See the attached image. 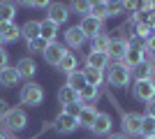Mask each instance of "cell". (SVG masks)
<instances>
[{
	"mask_svg": "<svg viewBox=\"0 0 155 139\" xmlns=\"http://www.w3.org/2000/svg\"><path fill=\"white\" fill-rule=\"evenodd\" d=\"M2 125L7 127V130H12V132H19V130H23V127L28 125V116L23 109H9V114L5 116V121H2Z\"/></svg>",
	"mask_w": 155,
	"mask_h": 139,
	"instance_id": "cell-3",
	"label": "cell"
},
{
	"mask_svg": "<svg viewBox=\"0 0 155 139\" xmlns=\"http://www.w3.org/2000/svg\"><path fill=\"white\" fill-rule=\"evenodd\" d=\"M81 109H84V104H81V102H77V104H70V107H65V114H67V116H72V118H79Z\"/></svg>",
	"mask_w": 155,
	"mask_h": 139,
	"instance_id": "cell-35",
	"label": "cell"
},
{
	"mask_svg": "<svg viewBox=\"0 0 155 139\" xmlns=\"http://www.w3.org/2000/svg\"><path fill=\"white\" fill-rule=\"evenodd\" d=\"M44 100V91H42V86L39 84H32V81H28L26 86L21 88V102L28 107H37L39 102Z\"/></svg>",
	"mask_w": 155,
	"mask_h": 139,
	"instance_id": "cell-2",
	"label": "cell"
},
{
	"mask_svg": "<svg viewBox=\"0 0 155 139\" xmlns=\"http://www.w3.org/2000/svg\"><path fill=\"white\" fill-rule=\"evenodd\" d=\"M109 56L107 53H100V51H88L86 56V67H95V70H104L109 65Z\"/></svg>",
	"mask_w": 155,
	"mask_h": 139,
	"instance_id": "cell-15",
	"label": "cell"
},
{
	"mask_svg": "<svg viewBox=\"0 0 155 139\" xmlns=\"http://www.w3.org/2000/svg\"><path fill=\"white\" fill-rule=\"evenodd\" d=\"M0 139H9V137H7V134H2V132H0Z\"/></svg>",
	"mask_w": 155,
	"mask_h": 139,
	"instance_id": "cell-42",
	"label": "cell"
},
{
	"mask_svg": "<svg viewBox=\"0 0 155 139\" xmlns=\"http://www.w3.org/2000/svg\"><path fill=\"white\" fill-rule=\"evenodd\" d=\"M143 51H148L150 56L155 53V35H150L148 40H146V44H143Z\"/></svg>",
	"mask_w": 155,
	"mask_h": 139,
	"instance_id": "cell-36",
	"label": "cell"
},
{
	"mask_svg": "<svg viewBox=\"0 0 155 139\" xmlns=\"http://www.w3.org/2000/svg\"><path fill=\"white\" fill-rule=\"evenodd\" d=\"M72 9H74L77 14L91 16V2H86V0H77V2H72Z\"/></svg>",
	"mask_w": 155,
	"mask_h": 139,
	"instance_id": "cell-31",
	"label": "cell"
},
{
	"mask_svg": "<svg viewBox=\"0 0 155 139\" xmlns=\"http://www.w3.org/2000/svg\"><path fill=\"white\" fill-rule=\"evenodd\" d=\"M46 46H49V42L42 40V37H37V40H30L28 42V51H46Z\"/></svg>",
	"mask_w": 155,
	"mask_h": 139,
	"instance_id": "cell-32",
	"label": "cell"
},
{
	"mask_svg": "<svg viewBox=\"0 0 155 139\" xmlns=\"http://www.w3.org/2000/svg\"><path fill=\"white\" fill-rule=\"evenodd\" d=\"M123 9H125L123 2H107V12H109V16H118Z\"/></svg>",
	"mask_w": 155,
	"mask_h": 139,
	"instance_id": "cell-34",
	"label": "cell"
},
{
	"mask_svg": "<svg viewBox=\"0 0 155 139\" xmlns=\"http://www.w3.org/2000/svg\"><path fill=\"white\" fill-rule=\"evenodd\" d=\"M109 37L107 35H97V37H93L91 40V51H100V53H107L109 51Z\"/></svg>",
	"mask_w": 155,
	"mask_h": 139,
	"instance_id": "cell-29",
	"label": "cell"
},
{
	"mask_svg": "<svg viewBox=\"0 0 155 139\" xmlns=\"http://www.w3.org/2000/svg\"><path fill=\"white\" fill-rule=\"evenodd\" d=\"M0 35L5 42H16L21 35V28L16 23H0Z\"/></svg>",
	"mask_w": 155,
	"mask_h": 139,
	"instance_id": "cell-22",
	"label": "cell"
},
{
	"mask_svg": "<svg viewBox=\"0 0 155 139\" xmlns=\"http://www.w3.org/2000/svg\"><path fill=\"white\" fill-rule=\"evenodd\" d=\"M58 102H60L63 107L77 104V102H79V93H77V91H72L70 86H63V88L58 91Z\"/></svg>",
	"mask_w": 155,
	"mask_h": 139,
	"instance_id": "cell-21",
	"label": "cell"
},
{
	"mask_svg": "<svg viewBox=\"0 0 155 139\" xmlns=\"http://www.w3.org/2000/svg\"><path fill=\"white\" fill-rule=\"evenodd\" d=\"M150 35H153V30H150L148 23H137V37H141V40H148Z\"/></svg>",
	"mask_w": 155,
	"mask_h": 139,
	"instance_id": "cell-33",
	"label": "cell"
},
{
	"mask_svg": "<svg viewBox=\"0 0 155 139\" xmlns=\"http://www.w3.org/2000/svg\"><path fill=\"white\" fill-rule=\"evenodd\" d=\"M58 70H60V72H65V74L74 72V70H77V56H74L72 51H67V53H65V58L58 63Z\"/></svg>",
	"mask_w": 155,
	"mask_h": 139,
	"instance_id": "cell-27",
	"label": "cell"
},
{
	"mask_svg": "<svg viewBox=\"0 0 155 139\" xmlns=\"http://www.w3.org/2000/svg\"><path fill=\"white\" fill-rule=\"evenodd\" d=\"M19 84V72H16V67H5V70H0V86L5 88H12Z\"/></svg>",
	"mask_w": 155,
	"mask_h": 139,
	"instance_id": "cell-20",
	"label": "cell"
},
{
	"mask_svg": "<svg viewBox=\"0 0 155 139\" xmlns=\"http://www.w3.org/2000/svg\"><path fill=\"white\" fill-rule=\"evenodd\" d=\"M130 77H132V70L130 67H125L123 63H114L109 70V84L111 86H116V88H125L130 84Z\"/></svg>",
	"mask_w": 155,
	"mask_h": 139,
	"instance_id": "cell-1",
	"label": "cell"
},
{
	"mask_svg": "<svg viewBox=\"0 0 155 139\" xmlns=\"http://www.w3.org/2000/svg\"><path fill=\"white\" fill-rule=\"evenodd\" d=\"M9 139H14V137H9Z\"/></svg>",
	"mask_w": 155,
	"mask_h": 139,
	"instance_id": "cell-46",
	"label": "cell"
},
{
	"mask_svg": "<svg viewBox=\"0 0 155 139\" xmlns=\"http://www.w3.org/2000/svg\"><path fill=\"white\" fill-rule=\"evenodd\" d=\"M56 35H58V26H56L53 21H49V19L39 21V37H42V40H46L51 44V42H56Z\"/></svg>",
	"mask_w": 155,
	"mask_h": 139,
	"instance_id": "cell-17",
	"label": "cell"
},
{
	"mask_svg": "<svg viewBox=\"0 0 155 139\" xmlns=\"http://www.w3.org/2000/svg\"><path fill=\"white\" fill-rule=\"evenodd\" d=\"M127 49H130V42L123 40V37H116V40L109 42V51H107V56L114 58V60H123L125 53H127Z\"/></svg>",
	"mask_w": 155,
	"mask_h": 139,
	"instance_id": "cell-8",
	"label": "cell"
},
{
	"mask_svg": "<svg viewBox=\"0 0 155 139\" xmlns=\"http://www.w3.org/2000/svg\"><path fill=\"white\" fill-rule=\"evenodd\" d=\"M97 95H100V88H95V86H86L84 91L79 93V102L84 107H88V104H93L97 100Z\"/></svg>",
	"mask_w": 155,
	"mask_h": 139,
	"instance_id": "cell-25",
	"label": "cell"
},
{
	"mask_svg": "<svg viewBox=\"0 0 155 139\" xmlns=\"http://www.w3.org/2000/svg\"><path fill=\"white\" fill-rule=\"evenodd\" d=\"M65 53H67V49H65L63 44H58V42H51V44L46 46V51L42 53V56H44V60L49 63V65H56V67H58V63L65 58Z\"/></svg>",
	"mask_w": 155,
	"mask_h": 139,
	"instance_id": "cell-6",
	"label": "cell"
},
{
	"mask_svg": "<svg viewBox=\"0 0 155 139\" xmlns=\"http://www.w3.org/2000/svg\"><path fill=\"white\" fill-rule=\"evenodd\" d=\"M79 127V121L77 118H72V116H67V114H58V118H56V130L58 132H63V134H70V132H74Z\"/></svg>",
	"mask_w": 155,
	"mask_h": 139,
	"instance_id": "cell-13",
	"label": "cell"
},
{
	"mask_svg": "<svg viewBox=\"0 0 155 139\" xmlns=\"http://www.w3.org/2000/svg\"><path fill=\"white\" fill-rule=\"evenodd\" d=\"M2 44H5V40H2V35H0V46H2Z\"/></svg>",
	"mask_w": 155,
	"mask_h": 139,
	"instance_id": "cell-43",
	"label": "cell"
},
{
	"mask_svg": "<svg viewBox=\"0 0 155 139\" xmlns=\"http://www.w3.org/2000/svg\"><path fill=\"white\" fill-rule=\"evenodd\" d=\"M148 139H155V137H148Z\"/></svg>",
	"mask_w": 155,
	"mask_h": 139,
	"instance_id": "cell-45",
	"label": "cell"
},
{
	"mask_svg": "<svg viewBox=\"0 0 155 139\" xmlns=\"http://www.w3.org/2000/svg\"><path fill=\"white\" fill-rule=\"evenodd\" d=\"M9 109H12V107L7 104L5 100H0V123L5 121V116H7V114H9Z\"/></svg>",
	"mask_w": 155,
	"mask_h": 139,
	"instance_id": "cell-37",
	"label": "cell"
},
{
	"mask_svg": "<svg viewBox=\"0 0 155 139\" xmlns=\"http://www.w3.org/2000/svg\"><path fill=\"white\" fill-rule=\"evenodd\" d=\"M46 12H49V16H46V19L53 21L56 26H63L65 21L70 19V9H67L65 5H60V2H53V5H49V9H46Z\"/></svg>",
	"mask_w": 155,
	"mask_h": 139,
	"instance_id": "cell-9",
	"label": "cell"
},
{
	"mask_svg": "<svg viewBox=\"0 0 155 139\" xmlns=\"http://www.w3.org/2000/svg\"><path fill=\"white\" fill-rule=\"evenodd\" d=\"M16 7L14 2H0V23H14Z\"/></svg>",
	"mask_w": 155,
	"mask_h": 139,
	"instance_id": "cell-26",
	"label": "cell"
},
{
	"mask_svg": "<svg viewBox=\"0 0 155 139\" xmlns=\"http://www.w3.org/2000/svg\"><path fill=\"white\" fill-rule=\"evenodd\" d=\"M91 16H95V19H107L109 16V12H107V2H91Z\"/></svg>",
	"mask_w": 155,
	"mask_h": 139,
	"instance_id": "cell-30",
	"label": "cell"
},
{
	"mask_svg": "<svg viewBox=\"0 0 155 139\" xmlns=\"http://www.w3.org/2000/svg\"><path fill=\"white\" fill-rule=\"evenodd\" d=\"M16 72H19V79H32L35 72H37V65L32 58H21L16 63Z\"/></svg>",
	"mask_w": 155,
	"mask_h": 139,
	"instance_id": "cell-14",
	"label": "cell"
},
{
	"mask_svg": "<svg viewBox=\"0 0 155 139\" xmlns=\"http://www.w3.org/2000/svg\"><path fill=\"white\" fill-rule=\"evenodd\" d=\"M132 93H134V98L139 100V102H146V104H148L150 100H155V81H134Z\"/></svg>",
	"mask_w": 155,
	"mask_h": 139,
	"instance_id": "cell-4",
	"label": "cell"
},
{
	"mask_svg": "<svg viewBox=\"0 0 155 139\" xmlns=\"http://www.w3.org/2000/svg\"><path fill=\"white\" fill-rule=\"evenodd\" d=\"M132 77H134V81H153L155 65L150 63V60H143V63H139V65L132 70Z\"/></svg>",
	"mask_w": 155,
	"mask_h": 139,
	"instance_id": "cell-11",
	"label": "cell"
},
{
	"mask_svg": "<svg viewBox=\"0 0 155 139\" xmlns=\"http://www.w3.org/2000/svg\"><path fill=\"white\" fill-rule=\"evenodd\" d=\"M65 42H67V46H72V49H79V46H84L86 42V35L81 33V28H67L65 30Z\"/></svg>",
	"mask_w": 155,
	"mask_h": 139,
	"instance_id": "cell-16",
	"label": "cell"
},
{
	"mask_svg": "<svg viewBox=\"0 0 155 139\" xmlns=\"http://www.w3.org/2000/svg\"><path fill=\"white\" fill-rule=\"evenodd\" d=\"M97 109L93 104H88V107H84V109H81V114H79V125H84V127H88V130H91L93 127V123H95V118H97Z\"/></svg>",
	"mask_w": 155,
	"mask_h": 139,
	"instance_id": "cell-19",
	"label": "cell"
},
{
	"mask_svg": "<svg viewBox=\"0 0 155 139\" xmlns=\"http://www.w3.org/2000/svg\"><path fill=\"white\" fill-rule=\"evenodd\" d=\"M146 114L155 118V100H150V102H148V109H146Z\"/></svg>",
	"mask_w": 155,
	"mask_h": 139,
	"instance_id": "cell-39",
	"label": "cell"
},
{
	"mask_svg": "<svg viewBox=\"0 0 155 139\" xmlns=\"http://www.w3.org/2000/svg\"><path fill=\"white\" fill-rule=\"evenodd\" d=\"M79 28H81V33L86 35V37H97V35H102V21L95 19V16H84L81 19V23H79Z\"/></svg>",
	"mask_w": 155,
	"mask_h": 139,
	"instance_id": "cell-5",
	"label": "cell"
},
{
	"mask_svg": "<svg viewBox=\"0 0 155 139\" xmlns=\"http://www.w3.org/2000/svg\"><path fill=\"white\" fill-rule=\"evenodd\" d=\"M21 35H23L28 42L37 40L39 37V21H26V23L21 26Z\"/></svg>",
	"mask_w": 155,
	"mask_h": 139,
	"instance_id": "cell-24",
	"label": "cell"
},
{
	"mask_svg": "<svg viewBox=\"0 0 155 139\" xmlns=\"http://www.w3.org/2000/svg\"><path fill=\"white\" fill-rule=\"evenodd\" d=\"M5 67H9V56H7V51L0 49V70H5Z\"/></svg>",
	"mask_w": 155,
	"mask_h": 139,
	"instance_id": "cell-38",
	"label": "cell"
},
{
	"mask_svg": "<svg viewBox=\"0 0 155 139\" xmlns=\"http://www.w3.org/2000/svg\"><path fill=\"white\" fill-rule=\"evenodd\" d=\"M148 26L150 30H155V12H148Z\"/></svg>",
	"mask_w": 155,
	"mask_h": 139,
	"instance_id": "cell-40",
	"label": "cell"
},
{
	"mask_svg": "<svg viewBox=\"0 0 155 139\" xmlns=\"http://www.w3.org/2000/svg\"><path fill=\"white\" fill-rule=\"evenodd\" d=\"M141 134H143V139L155 137V118L148 116V114H143V116H141Z\"/></svg>",
	"mask_w": 155,
	"mask_h": 139,
	"instance_id": "cell-28",
	"label": "cell"
},
{
	"mask_svg": "<svg viewBox=\"0 0 155 139\" xmlns=\"http://www.w3.org/2000/svg\"><path fill=\"white\" fill-rule=\"evenodd\" d=\"M109 139H127V137H125V134H111Z\"/></svg>",
	"mask_w": 155,
	"mask_h": 139,
	"instance_id": "cell-41",
	"label": "cell"
},
{
	"mask_svg": "<svg viewBox=\"0 0 155 139\" xmlns=\"http://www.w3.org/2000/svg\"><path fill=\"white\" fill-rule=\"evenodd\" d=\"M91 130H93V134H97V137H107V134L111 132V116L104 114V111H100Z\"/></svg>",
	"mask_w": 155,
	"mask_h": 139,
	"instance_id": "cell-12",
	"label": "cell"
},
{
	"mask_svg": "<svg viewBox=\"0 0 155 139\" xmlns=\"http://www.w3.org/2000/svg\"><path fill=\"white\" fill-rule=\"evenodd\" d=\"M153 65H155V53H153Z\"/></svg>",
	"mask_w": 155,
	"mask_h": 139,
	"instance_id": "cell-44",
	"label": "cell"
},
{
	"mask_svg": "<svg viewBox=\"0 0 155 139\" xmlns=\"http://www.w3.org/2000/svg\"><path fill=\"white\" fill-rule=\"evenodd\" d=\"M65 86H70L72 91H77V93H81L88 84H86V77H84V72L81 70H74V72H70L67 74V84Z\"/></svg>",
	"mask_w": 155,
	"mask_h": 139,
	"instance_id": "cell-18",
	"label": "cell"
},
{
	"mask_svg": "<svg viewBox=\"0 0 155 139\" xmlns=\"http://www.w3.org/2000/svg\"><path fill=\"white\" fill-rule=\"evenodd\" d=\"M123 132L130 137L141 134V116L139 114H123Z\"/></svg>",
	"mask_w": 155,
	"mask_h": 139,
	"instance_id": "cell-10",
	"label": "cell"
},
{
	"mask_svg": "<svg viewBox=\"0 0 155 139\" xmlns=\"http://www.w3.org/2000/svg\"><path fill=\"white\" fill-rule=\"evenodd\" d=\"M146 60V51H143V46H134V44H130L127 53H125V58H123V65L130 67V70H134L139 63H143Z\"/></svg>",
	"mask_w": 155,
	"mask_h": 139,
	"instance_id": "cell-7",
	"label": "cell"
},
{
	"mask_svg": "<svg viewBox=\"0 0 155 139\" xmlns=\"http://www.w3.org/2000/svg\"><path fill=\"white\" fill-rule=\"evenodd\" d=\"M81 72H84V77H86V84H88V86H95V88H100V84H102V79H104L102 70H95V67H86V70H81Z\"/></svg>",
	"mask_w": 155,
	"mask_h": 139,
	"instance_id": "cell-23",
	"label": "cell"
}]
</instances>
